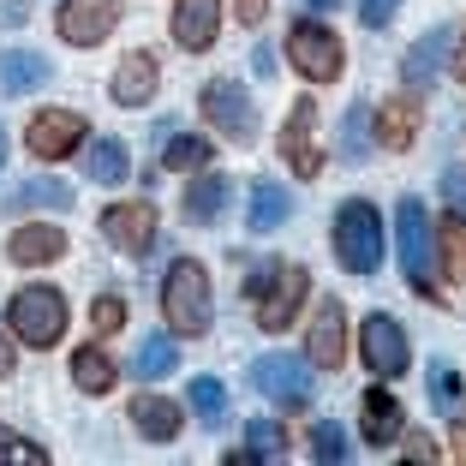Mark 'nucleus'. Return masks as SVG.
Instances as JSON below:
<instances>
[{
  "instance_id": "11",
  "label": "nucleus",
  "mask_w": 466,
  "mask_h": 466,
  "mask_svg": "<svg viewBox=\"0 0 466 466\" xmlns=\"http://www.w3.org/2000/svg\"><path fill=\"white\" fill-rule=\"evenodd\" d=\"M96 228H102V239H108L120 258H150L162 221H156V204H150V198H132V204H108L96 216Z\"/></svg>"
},
{
  "instance_id": "27",
  "label": "nucleus",
  "mask_w": 466,
  "mask_h": 466,
  "mask_svg": "<svg viewBox=\"0 0 466 466\" xmlns=\"http://www.w3.org/2000/svg\"><path fill=\"white\" fill-rule=\"evenodd\" d=\"M72 383H78V395H114V383H120V370H114V359L96 347V335H90V347H72Z\"/></svg>"
},
{
  "instance_id": "49",
  "label": "nucleus",
  "mask_w": 466,
  "mask_h": 466,
  "mask_svg": "<svg viewBox=\"0 0 466 466\" xmlns=\"http://www.w3.org/2000/svg\"><path fill=\"white\" fill-rule=\"evenodd\" d=\"M0 167H6V126H0Z\"/></svg>"
},
{
  "instance_id": "25",
  "label": "nucleus",
  "mask_w": 466,
  "mask_h": 466,
  "mask_svg": "<svg viewBox=\"0 0 466 466\" xmlns=\"http://www.w3.org/2000/svg\"><path fill=\"white\" fill-rule=\"evenodd\" d=\"M293 216V198L281 179H251V204H246V228L251 233H275V228H288Z\"/></svg>"
},
{
  "instance_id": "28",
  "label": "nucleus",
  "mask_w": 466,
  "mask_h": 466,
  "mask_svg": "<svg viewBox=\"0 0 466 466\" xmlns=\"http://www.w3.org/2000/svg\"><path fill=\"white\" fill-rule=\"evenodd\" d=\"M84 174L96 179V186H126L132 179V162H126V144L120 137H90V150H84Z\"/></svg>"
},
{
  "instance_id": "4",
  "label": "nucleus",
  "mask_w": 466,
  "mask_h": 466,
  "mask_svg": "<svg viewBox=\"0 0 466 466\" xmlns=\"http://www.w3.org/2000/svg\"><path fill=\"white\" fill-rule=\"evenodd\" d=\"M329 246L347 275H377L383 269V209L370 198H347L329 221Z\"/></svg>"
},
{
  "instance_id": "37",
  "label": "nucleus",
  "mask_w": 466,
  "mask_h": 466,
  "mask_svg": "<svg viewBox=\"0 0 466 466\" xmlns=\"http://www.w3.org/2000/svg\"><path fill=\"white\" fill-rule=\"evenodd\" d=\"M0 461H18V466H48V449L30 437H18V431H0Z\"/></svg>"
},
{
  "instance_id": "45",
  "label": "nucleus",
  "mask_w": 466,
  "mask_h": 466,
  "mask_svg": "<svg viewBox=\"0 0 466 466\" xmlns=\"http://www.w3.org/2000/svg\"><path fill=\"white\" fill-rule=\"evenodd\" d=\"M13 370H18V347L6 341V335H0V383H6V377H13Z\"/></svg>"
},
{
  "instance_id": "41",
  "label": "nucleus",
  "mask_w": 466,
  "mask_h": 466,
  "mask_svg": "<svg viewBox=\"0 0 466 466\" xmlns=\"http://www.w3.org/2000/svg\"><path fill=\"white\" fill-rule=\"evenodd\" d=\"M449 78H454V84H466V25L454 30V48H449Z\"/></svg>"
},
{
  "instance_id": "34",
  "label": "nucleus",
  "mask_w": 466,
  "mask_h": 466,
  "mask_svg": "<svg viewBox=\"0 0 466 466\" xmlns=\"http://www.w3.org/2000/svg\"><path fill=\"white\" fill-rule=\"evenodd\" d=\"M192 412H198V425H228V389H221V377H192Z\"/></svg>"
},
{
  "instance_id": "29",
  "label": "nucleus",
  "mask_w": 466,
  "mask_h": 466,
  "mask_svg": "<svg viewBox=\"0 0 466 466\" xmlns=\"http://www.w3.org/2000/svg\"><path fill=\"white\" fill-rule=\"evenodd\" d=\"M239 461H288V431L275 419H251L246 449H228V466H239Z\"/></svg>"
},
{
  "instance_id": "42",
  "label": "nucleus",
  "mask_w": 466,
  "mask_h": 466,
  "mask_svg": "<svg viewBox=\"0 0 466 466\" xmlns=\"http://www.w3.org/2000/svg\"><path fill=\"white\" fill-rule=\"evenodd\" d=\"M233 13H239V25H246V30H258L263 13H269V0H233Z\"/></svg>"
},
{
  "instance_id": "26",
  "label": "nucleus",
  "mask_w": 466,
  "mask_h": 466,
  "mask_svg": "<svg viewBox=\"0 0 466 466\" xmlns=\"http://www.w3.org/2000/svg\"><path fill=\"white\" fill-rule=\"evenodd\" d=\"M48 72H55V60L30 55V48H6L0 55V96H30L48 84Z\"/></svg>"
},
{
  "instance_id": "44",
  "label": "nucleus",
  "mask_w": 466,
  "mask_h": 466,
  "mask_svg": "<svg viewBox=\"0 0 466 466\" xmlns=\"http://www.w3.org/2000/svg\"><path fill=\"white\" fill-rule=\"evenodd\" d=\"M25 18H30V6H25V0H0V25H6V30H18Z\"/></svg>"
},
{
  "instance_id": "30",
  "label": "nucleus",
  "mask_w": 466,
  "mask_h": 466,
  "mask_svg": "<svg viewBox=\"0 0 466 466\" xmlns=\"http://www.w3.org/2000/svg\"><path fill=\"white\" fill-rule=\"evenodd\" d=\"M209 156H216V144L204 132H167V144H162L167 174H198V167H209Z\"/></svg>"
},
{
  "instance_id": "16",
  "label": "nucleus",
  "mask_w": 466,
  "mask_h": 466,
  "mask_svg": "<svg viewBox=\"0 0 466 466\" xmlns=\"http://www.w3.org/2000/svg\"><path fill=\"white\" fill-rule=\"evenodd\" d=\"M305 359H311L317 370L347 365V305L341 299H317L311 329H305Z\"/></svg>"
},
{
  "instance_id": "21",
  "label": "nucleus",
  "mask_w": 466,
  "mask_h": 466,
  "mask_svg": "<svg viewBox=\"0 0 466 466\" xmlns=\"http://www.w3.org/2000/svg\"><path fill=\"white\" fill-rule=\"evenodd\" d=\"M449 48H454V25H431L425 36L407 48V60H400V78H407V90H425L431 78H437L442 66H449Z\"/></svg>"
},
{
  "instance_id": "39",
  "label": "nucleus",
  "mask_w": 466,
  "mask_h": 466,
  "mask_svg": "<svg viewBox=\"0 0 466 466\" xmlns=\"http://www.w3.org/2000/svg\"><path fill=\"white\" fill-rule=\"evenodd\" d=\"M400 442H407V461H442V442L431 437V431H400Z\"/></svg>"
},
{
  "instance_id": "13",
  "label": "nucleus",
  "mask_w": 466,
  "mask_h": 466,
  "mask_svg": "<svg viewBox=\"0 0 466 466\" xmlns=\"http://www.w3.org/2000/svg\"><path fill=\"white\" fill-rule=\"evenodd\" d=\"M359 359H365L370 377H383V383H395L400 370L412 365L407 353V329H400L389 311H370L365 323H359Z\"/></svg>"
},
{
  "instance_id": "7",
  "label": "nucleus",
  "mask_w": 466,
  "mask_h": 466,
  "mask_svg": "<svg viewBox=\"0 0 466 466\" xmlns=\"http://www.w3.org/2000/svg\"><path fill=\"white\" fill-rule=\"evenodd\" d=\"M275 150L288 162L293 179H317L329 150H323V137H317V96H293L288 102V120H281V137H275Z\"/></svg>"
},
{
  "instance_id": "14",
  "label": "nucleus",
  "mask_w": 466,
  "mask_h": 466,
  "mask_svg": "<svg viewBox=\"0 0 466 466\" xmlns=\"http://www.w3.org/2000/svg\"><path fill=\"white\" fill-rule=\"evenodd\" d=\"M419 132H425V102H419V90L389 96L383 108H370V144L383 156H407L412 144H419Z\"/></svg>"
},
{
  "instance_id": "3",
  "label": "nucleus",
  "mask_w": 466,
  "mask_h": 466,
  "mask_svg": "<svg viewBox=\"0 0 466 466\" xmlns=\"http://www.w3.org/2000/svg\"><path fill=\"white\" fill-rule=\"evenodd\" d=\"M395 239H400V275L407 288L431 305H449L442 299V275H437V233H431V216L419 198H400L395 204Z\"/></svg>"
},
{
  "instance_id": "23",
  "label": "nucleus",
  "mask_w": 466,
  "mask_h": 466,
  "mask_svg": "<svg viewBox=\"0 0 466 466\" xmlns=\"http://www.w3.org/2000/svg\"><path fill=\"white\" fill-rule=\"evenodd\" d=\"M6 209H13V216H36V209L42 216H60V209H72V186L60 174H36L6 198Z\"/></svg>"
},
{
  "instance_id": "19",
  "label": "nucleus",
  "mask_w": 466,
  "mask_h": 466,
  "mask_svg": "<svg viewBox=\"0 0 466 466\" xmlns=\"http://www.w3.org/2000/svg\"><path fill=\"white\" fill-rule=\"evenodd\" d=\"M228 204H233V179L209 174V167H198V174L186 179V192H179V216L192 221V228H216V221L228 216Z\"/></svg>"
},
{
  "instance_id": "1",
  "label": "nucleus",
  "mask_w": 466,
  "mask_h": 466,
  "mask_svg": "<svg viewBox=\"0 0 466 466\" xmlns=\"http://www.w3.org/2000/svg\"><path fill=\"white\" fill-rule=\"evenodd\" d=\"M162 317L167 329L186 335V341H204L209 323H216V288H209V269L198 258H174L162 275Z\"/></svg>"
},
{
  "instance_id": "32",
  "label": "nucleus",
  "mask_w": 466,
  "mask_h": 466,
  "mask_svg": "<svg viewBox=\"0 0 466 466\" xmlns=\"http://www.w3.org/2000/svg\"><path fill=\"white\" fill-rule=\"evenodd\" d=\"M132 370H137V383H162V377H174L179 370L174 335H144V347L132 353Z\"/></svg>"
},
{
  "instance_id": "5",
  "label": "nucleus",
  "mask_w": 466,
  "mask_h": 466,
  "mask_svg": "<svg viewBox=\"0 0 466 466\" xmlns=\"http://www.w3.org/2000/svg\"><path fill=\"white\" fill-rule=\"evenodd\" d=\"M288 66L305 84H335L347 72V48L323 18H293L288 25Z\"/></svg>"
},
{
  "instance_id": "20",
  "label": "nucleus",
  "mask_w": 466,
  "mask_h": 466,
  "mask_svg": "<svg viewBox=\"0 0 466 466\" xmlns=\"http://www.w3.org/2000/svg\"><path fill=\"white\" fill-rule=\"evenodd\" d=\"M132 425L144 442H179V431H186V400L174 395H132Z\"/></svg>"
},
{
  "instance_id": "17",
  "label": "nucleus",
  "mask_w": 466,
  "mask_h": 466,
  "mask_svg": "<svg viewBox=\"0 0 466 466\" xmlns=\"http://www.w3.org/2000/svg\"><path fill=\"white\" fill-rule=\"evenodd\" d=\"M167 36H174V48H186V55H209L216 36H221V0H174Z\"/></svg>"
},
{
  "instance_id": "36",
  "label": "nucleus",
  "mask_w": 466,
  "mask_h": 466,
  "mask_svg": "<svg viewBox=\"0 0 466 466\" xmlns=\"http://www.w3.org/2000/svg\"><path fill=\"white\" fill-rule=\"evenodd\" d=\"M126 329V293H96L90 299V335L96 341H108V335Z\"/></svg>"
},
{
  "instance_id": "38",
  "label": "nucleus",
  "mask_w": 466,
  "mask_h": 466,
  "mask_svg": "<svg viewBox=\"0 0 466 466\" xmlns=\"http://www.w3.org/2000/svg\"><path fill=\"white\" fill-rule=\"evenodd\" d=\"M437 192H442V204H449V209H461V216H466V162H449V167H442V174H437Z\"/></svg>"
},
{
  "instance_id": "48",
  "label": "nucleus",
  "mask_w": 466,
  "mask_h": 466,
  "mask_svg": "<svg viewBox=\"0 0 466 466\" xmlns=\"http://www.w3.org/2000/svg\"><path fill=\"white\" fill-rule=\"evenodd\" d=\"M305 13H341V0H305Z\"/></svg>"
},
{
  "instance_id": "33",
  "label": "nucleus",
  "mask_w": 466,
  "mask_h": 466,
  "mask_svg": "<svg viewBox=\"0 0 466 466\" xmlns=\"http://www.w3.org/2000/svg\"><path fill=\"white\" fill-rule=\"evenodd\" d=\"M425 395H431V407H437L442 419H461V400H466L461 370H454V365H431L425 370Z\"/></svg>"
},
{
  "instance_id": "10",
  "label": "nucleus",
  "mask_w": 466,
  "mask_h": 466,
  "mask_svg": "<svg viewBox=\"0 0 466 466\" xmlns=\"http://www.w3.org/2000/svg\"><path fill=\"white\" fill-rule=\"evenodd\" d=\"M198 108H204V120L216 126L221 137H233V144H251V137H258V108H251L239 78H209L204 90H198Z\"/></svg>"
},
{
  "instance_id": "9",
  "label": "nucleus",
  "mask_w": 466,
  "mask_h": 466,
  "mask_svg": "<svg viewBox=\"0 0 466 466\" xmlns=\"http://www.w3.org/2000/svg\"><path fill=\"white\" fill-rule=\"evenodd\" d=\"M305 299H311V269H305V263H281L275 281L258 293V329L263 335H288L293 323H299Z\"/></svg>"
},
{
  "instance_id": "2",
  "label": "nucleus",
  "mask_w": 466,
  "mask_h": 466,
  "mask_svg": "<svg viewBox=\"0 0 466 466\" xmlns=\"http://www.w3.org/2000/svg\"><path fill=\"white\" fill-rule=\"evenodd\" d=\"M66 323H72V305H66V293L48 288V281H30V288H18L13 299H6V329H13L18 347L48 353V347L66 341Z\"/></svg>"
},
{
  "instance_id": "31",
  "label": "nucleus",
  "mask_w": 466,
  "mask_h": 466,
  "mask_svg": "<svg viewBox=\"0 0 466 466\" xmlns=\"http://www.w3.org/2000/svg\"><path fill=\"white\" fill-rule=\"evenodd\" d=\"M335 150H341L347 167L370 162V102H347L341 114V137H335Z\"/></svg>"
},
{
  "instance_id": "35",
  "label": "nucleus",
  "mask_w": 466,
  "mask_h": 466,
  "mask_svg": "<svg viewBox=\"0 0 466 466\" xmlns=\"http://www.w3.org/2000/svg\"><path fill=\"white\" fill-rule=\"evenodd\" d=\"M305 454H311V461H323V466H341L347 454H353V442H347V431L335 425V419H317L311 425V437H305Z\"/></svg>"
},
{
  "instance_id": "22",
  "label": "nucleus",
  "mask_w": 466,
  "mask_h": 466,
  "mask_svg": "<svg viewBox=\"0 0 466 466\" xmlns=\"http://www.w3.org/2000/svg\"><path fill=\"white\" fill-rule=\"evenodd\" d=\"M72 251V239L60 228H48V221H30V228H13V239H6V258L18 263V269H42V263H60Z\"/></svg>"
},
{
  "instance_id": "43",
  "label": "nucleus",
  "mask_w": 466,
  "mask_h": 466,
  "mask_svg": "<svg viewBox=\"0 0 466 466\" xmlns=\"http://www.w3.org/2000/svg\"><path fill=\"white\" fill-rule=\"evenodd\" d=\"M275 269H281V263H258V269L246 275V299H258V293L269 288V281H275Z\"/></svg>"
},
{
  "instance_id": "8",
  "label": "nucleus",
  "mask_w": 466,
  "mask_h": 466,
  "mask_svg": "<svg viewBox=\"0 0 466 466\" xmlns=\"http://www.w3.org/2000/svg\"><path fill=\"white\" fill-rule=\"evenodd\" d=\"M84 144H90V120L72 114V108H42V114H30V126H25V150L36 156L42 167L66 162L72 150H84Z\"/></svg>"
},
{
  "instance_id": "12",
  "label": "nucleus",
  "mask_w": 466,
  "mask_h": 466,
  "mask_svg": "<svg viewBox=\"0 0 466 466\" xmlns=\"http://www.w3.org/2000/svg\"><path fill=\"white\" fill-rule=\"evenodd\" d=\"M120 18H126L120 0H60L55 36L66 42V48H96V42H108L114 30H120Z\"/></svg>"
},
{
  "instance_id": "18",
  "label": "nucleus",
  "mask_w": 466,
  "mask_h": 466,
  "mask_svg": "<svg viewBox=\"0 0 466 466\" xmlns=\"http://www.w3.org/2000/svg\"><path fill=\"white\" fill-rule=\"evenodd\" d=\"M400 431H407L400 395H389V383L377 377V383L359 395V437H365L370 449H389V442H400Z\"/></svg>"
},
{
  "instance_id": "6",
  "label": "nucleus",
  "mask_w": 466,
  "mask_h": 466,
  "mask_svg": "<svg viewBox=\"0 0 466 466\" xmlns=\"http://www.w3.org/2000/svg\"><path fill=\"white\" fill-rule=\"evenodd\" d=\"M251 389L281 412H305L317 400V365L299 353H263L251 365Z\"/></svg>"
},
{
  "instance_id": "24",
  "label": "nucleus",
  "mask_w": 466,
  "mask_h": 466,
  "mask_svg": "<svg viewBox=\"0 0 466 466\" xmlns=\"http://www.w3.org/2000/svg\"><path fill=\"white\" fill-rule=\"evenodd\" d=\"M431 233H437V275L454 281V288H466V216L449 209V216L431 221Z\"/></svg>"
},
{
  "instance_id": "15",
  "label": "nucleus",
  "mask_w": 466,
  "mask_h": 466,
  "mask_svg": "<svg viewBox=\"0 0 466 466\" xmlns=\"http://www.w3.org/2000/svg\"><path fill=\"white\" fill-rule=\"evenodd\" d=\"M156 90H162V60H156L150 48H132V55H120V66H114V78H108L114 108L144 114V108L156 102Z\"/></svg>"
},
{
  "instance_id": "40",
  "label": "nucleus",
  "mask_w": 466,
  "mask_h": 466,
  "mask_svg": "<svg viewBox=\"0 0 466 466\" xmlns=\"http://www.w3.org/2000/svg\"><path fill=\"white\" fill-rule=\"evenodd\" d=\"M395 13H400V0H359V25L365 30H383Z\"/></svg>"
},
{
  "instance_id": "46",
  "label": "nucleus",
  "mask_w": 466,
  "mask_h": 466,
  "mask_svg": "<svg viewBox=\"0 0 466 466\" xmlns=\"http://www.w3.org/2000/svg\"><path fill=\"white\" fill-rule=\"evenodd\" d=\"M442 454H454V461H466V425H461V419L449 425V449H442Z\"/></svg>"
},
{
  "instance_id": "47",
  "label": "nucleus",
  "mask_w": 466,
  "mask_h": 466,
  "mask_svg": "<svg viewBox=\"0 0 466 466\" xmlns=\"http://www.w3.org/2000/svg\"><path fill=\"white\" fill-rule=\"evenodd\" d=\"M251 72H258V78H269V72H275V48H258V55H251Z\"/></svg>"
}]
</instances>
